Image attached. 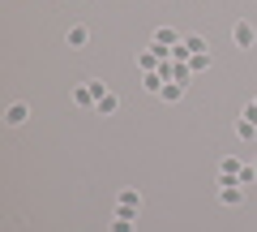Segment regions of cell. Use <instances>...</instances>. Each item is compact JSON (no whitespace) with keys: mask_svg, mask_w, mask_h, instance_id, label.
Segmentation results:
<instances>
[{"mask_svg":"<svg viewBox=\"0 0 257 232\" xmlns=\"http://www.w3.org/2000/svg\"><path fill=\"white\" fill-rule=\"evenodd\" d=\"M231 43H236L240 52H244V47H253V43H257V26H253V22H244V18H240L236 26H231Z\"/></svg>","mask_w":257,"mask_h":232,"instance_id":"1","label":"cell"},{"mask_svg":"<svg viewBox=\"0 0 257 232\" xmlns=\"http://www.w3.org/2000/svg\"><path fill=\"white\" fill-rule=\"evenodd\" d=\"M138 211H142V194H138V189H120L116 215H133V219H138Z\"/></svg>","mask_w":257,"mask_h":232,"instance_id":"2","label":"cell"},{"mask_svg":"<svg viewBox=\"0 0 257 232\" xmlns=\"http://www.w3.org/2000/svg\"><path fill=\"white\" fill-rule=\"evenodd\" d=\"M180 43H184V35L176 26H159L155 30V47H180Z\"/></svg>","mask_w":257,"mask_h":232,"instance_id":"3","label":"cell"},{"mask_svg":"<svg viewBox=\"0 0 257 232\" xmlns=\"http://www.w3.org/2000/svg\"><path fill=\"white\" fill-rule=\"evenodd\" d=\"M159 65H163V56H159L155 47H150V52H138V69H142V73H155Z\"/></svg>","mask_w":257,"mask_h":232,"instance_id":"4","label":"cell"},{"mask_svg":"<svg viewBox=\"0 0 257 232\" xmlns=\"http://www.w3.org/2000/svg\"><path fill=\"white\" fill-rule=\"evenodd\" d=\"M26 116H30L26 103H9V108H5V121L9 125H26Z\"/></svg>","mask_w":257,"mask_h":232,"instance_id":"5","label":"cell"},{"mask_svg":"<svg viewBox=\"0 0 257 232\" xmlns=\"http://www.w3.org/2000/svg\"><path fill=\"white\" fill-rule=\"evenodd\" d=\"M64 43H69V47H86V43H90V30H86V26H69Z\"/></svg>","mask_w":257,"mask_h":232,"instance_id":"6","label":"cell"},{"mask_svg":"<svg viewBox=\"0 0 257 232\" xmlns=\"http://www.w3.org/2000/svg\"><path fill=\"white\" fill-rule=\"evenodd\" d=\"M94 112H99V116H116V112H120V99H116V95L107 91V95H103L99 103H94Z\"/></svg>","mask_w":257,"mask_h":232,"instance_id":"7","label":"cell"},{"mask_svg":"<svg viewBox=\"0 0 257 232\" xmlns=\"http://www.w3.org/2000/svg\"><path fill=\"white\" fill-rule=\"evenodd\" d=\"M73 103H77V108H94L99 99H94V91H90V86H77V91H73Z\"/></svg>","mask_w":257,"mask_h":232,"instance_id":"8","label":"cell"},{"mask_svg":"<svg viewBox=\"0 0 257 232\" xmlns=\"http://www.w3.org/2000/svg\"><path fill=\"white\" fill-rule=\"evenodd\" d=\"M236 133H240V142H253V138H257V121H244V116H240V121H236Z\"/></svg>","mask_w":257,"mask_h":232,"instance_id":"9","label":"cell"},{"mask_svg":"<svg viewBox=\"0 0 257 232\" xmlns=\"http://www.w3.org/2000/svg\"><path fill=\"white\" fill-rule=\"evenodd\" d=\"M189 69H193V73H206V69H210V52H193L189 56Z\"/></svg>","mask_w":257,"mask_h":232,"instance_id":"10","label":"cell"},{"mask_svg":"<svg viewBox=\"0 0 257 232\" xmlns=\"http://www.w3.org/2000/svg\"><path fill=\"white\" fill-rule=\"evenodd\" d=\"M240 168H244V164H240L236 155H227V159L219 164V177H240Z\"/></svg>","mask_w":257,"mask_h":232,"instance_id":"11","label":"cell"},{"mask_svg":"<svg viewBox=\"0 0 257 232\" xmlns=\"http://www.w3.org/2000/svg\"><path fill=\"white\" fill-rule=\"evenodd\" d=\"M172 78H176V82H189V78H193V69H189V60H176V65H172Z\"/></svg>","mask_w":257,"mask_h":232,"instance_id":"12","label":"cell"},{"mask_svg":"<svg viewBox=\"0 0 257 232\" xmlns=\"http://www.w3.org/2000/svg\"><path fill=\"white\" fill-rule=\"evenodd\" d=\"M159 95H163L167 103H176V99H184V86H180V82H167V86H163Z\"/></svg>","mask_w":257,"mask_h":232,"instance_id":"13","label":"cell"},{"mask_svg":"<svg viewBox=\"0 0 257 232\" xmlns=\"http://www.w3.org/2000/svg\"><path fill=\"white\" fill-rule=\"evenodd\" d=\"M184 47H189V52H210V43H206L202 35H184Z\"/></svg>","mask_w":257,"mask_h":232,"instance_id":"14","label":"cell"},{"mask_svg":"<svg viewBox=\"0 0 257 232\" xmlns=\"http://www.w3.org/2000/svg\"><path fill=\"white\" fill-rule=\"evenodd\" d=\"M111 232H133V215H116L111 219Z\"/></svg>","mask_w":257,"mask_h":232,"instance_id":"15","label":"cell"},{"mask_svg":"<svg viewBox=\"0 0 257 232\" xmlns=\"http://www.w3.org/2000/svg\"><path fill=\"white\" fill-rule=\"evenodd\" d=\"M257 181V168H240V185H253Z\"/></svg>","mask_w":257,"mask_h":232,"instance_id":"16","label":"cell"},{"mask_svg":"<svg viewBox=\"0 0 257 232\" xmlns=\"http://www.w3.org/2000/svg\"><path fill=\"white\" fill-rule=\"evenodd\" d=\"M244 121H257V103H244V112H240Z\"/></svg>","mask_w":257,"mask_h":232,"instance_id":"17","label":"cell"},{"mask_svg":"<svg viewBox=\"0 0 257 232\" xmlns=\"http://www.w3.org/2000/svg\"><path fill=\"white\" fill-rule=\"evenodd\" d=\"M253 168H257V164H253Z\"/></svg>","mask_w":257,"mask_h":232,"instance_id":"18","label":"cell"},{"mask_svg":"<svg viewBox=\"0 0 257 232\" xmlns=\"http://www.w3.org/2000/svg\"><path fill=\"white\" fill-rule=\"evenodd\" d=\"M253 103H257V99H253Z\"/></svg>","mask_w":257,"mask_h":232,"instance_id":"19","label":"cell"}]
</instances>
